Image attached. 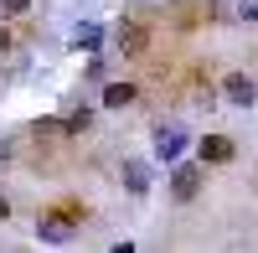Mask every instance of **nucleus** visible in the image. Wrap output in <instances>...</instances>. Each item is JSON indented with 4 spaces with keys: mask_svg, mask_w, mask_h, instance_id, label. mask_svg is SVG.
<instances>
[{
    "mask_svg": "<svg viewBox=\"0 0 258 253\" xmlns=\"http://www.w3.org/2000/svg\"><path fill=\"white\" fill-rule=\"evenodd\" d=\"M129 103H140L135 83H109V88H103V109H129Z\"/></svg>",
    "mask_w": 258,
    "mask_h": 253,
    "instance_id": "8",
    "label": "nucleus"
},
{
    "mask_svg": "<svg viewBox=\"0 0 258 253\" xmlns=\"http://www.w3.org/2000/svg\"><path fill=\"white\" fill-rule=\"evenodd\" d=\"M57 124H62V135H83V130L93 124V114H88V109H68V114H62Z\"/></svg>",
    "mask_w": 258,
    "mask_h": 253,
    "instance_id": "10",
    "label": "nucleus"
},
{
    "mask_svg": "<svg viewBox=\"0 0 258 253\" xmlns=\"http://www.w3.org/2000/svg\"><path fill=\"white\" fill-rule=\"evenodd\" d=\"M119 176H124V186H129V197H145V192H150V165H145V160H124Z\"/></svg>",
    "mask_w": 258,
    "mask_h": 253,
    "instance_id": "7",
    "label": "nucleus"
},
{
    "mask_svg": "<svg viewBox=\"0 0 258 253\" xmlns=\"http://www.w3.org/2000/svg\"><path fill=\"white\" fill-rule=\"evenodd\" d=\"M238 21H258V0H238Z\"/></svg>",
    "mask_w": 258,
    "mask_h": 253,
    "instance_id": "12",
    "label": "nucleus"
},
{
    "mask_svg": "<svg viewBox=\"0 0 258 253\" xmlns=\"http://www.w3.org/2000/svg\"><path fill=\"white\" fill-rule=\"evenodd\" d=\"M232 155H238V145H232V135H207V140L197 145V160H202V165H227Z\"/></svg>",
    "mask_w": 258,
    "mask_h": 253,
    "instance_id": "6",
    "label": "nucleus"
},
{
    "mask_svg": "<svg viewBox=\"0 0 258 253\" xmlns=\"http://www.w3.org/2000/svg\"><path fill=\"white\" fill-rule=\"evenodd\" d=\"M31 0H0V16H26Z\"/></svg>",
    "mask_w": 258,
    "mask_h": 253,
    "instance_id": "11",
    "label": "nucleus"
},
{
    "mask_svg": "<svg viewBox=\"0 0 258 253\" xmlns=\"http://www.w3.org/2000/svg\"><path fill=\"white\" fill-rule=\"evenodd\" d=\"M78 217H83V207H78V202H62V207H52V212L36 217V238H41V243H73V233H78L73 222H78Z\"/></svg>",
    "mask_w": 258,
    "mask_h": 253,
    "instance_id": "1",
    "label": "nucleus"
},
{
    "mask_svg": "<svg viewBox=\"0 0 258 253\" xmlns=\"http://www.w3.org/2000/svg\"><path fill=\"white\" fill-rule=\"evenodd\" d=\"M150 150H155V160H176L186 150V130L181 124H155V145Z\"/></svg>",
    "mask_w": 258,
    "mask_h": 253,
    "instance_id": "5",
    "label": "nucleus"
},
{
    "mask_svg": "<svg viewBox=\"0 0 258 253\" xmlns=\"http://www.w3.org/2000/svg\"><path fill=\"white\" fill-rule=\"evenodd\" d=\"M114 47H119V57H145L150 52V26H140V21H119Z\"/></svg>",
    "mask_w": 258,
    "mask_h": 253,
    "instance_id": "4",
    "label": "nucleus"
},
{
    "mask_svg": "<svg viewBox=\"0 0 258 253\" xmlns=\"http://www.w3.org/2000/svg\"><path fill=\"white\" fill-rule=\"evenodd\" d=\"M73 47L78 52H98L103 47V31L93 26V21H78V26H73Z\"/></svg>",
    "mask_w": 258,
    "mask_h": 253,
    "instance_id": "9",
    "label": "nucleus"
},
{
    "mask_svg": "<svg viewBox=\"0 0 258 253\" xmlns=\"http://www.w3.org/2000/svg\"><path fill=\"white\" fill-rule=\"evenodd\" d=\"M6 217H11V202H6V197H0V222H6Z\"/></svg>",
    "mask_w": 258,
    "mask_h": 253,
    "instance_id": "15",
    "label": "nucleus"
},
{
    "mask_svg": "<svg viewBox=\"0 0 258 253\" xmlns=\"http://www.w3.org/2000/svg\"><path fill=\"white\" fill-rule=\"evenodd\" d=\"M170 197L176 202H197L202 197V160H186L170 171Z\"/></svg>",
    "mask_w": 258,
    "mask_h": 253,
    "instance_id": "3",
    "label": "nucleus"
},
{
    "mask_svg": "<svg viewBox=\"0 0 258 253\" xmlns=\"http://www.w3.org/2000/svg\"><path fill=\"white\" fill-rule=\"evenodd\" d=\"M0 52H11V31L6 26H0Z\"/></svg>",
    "mask_w": 258,
    "mask_h": 253,
    "instance_id": "13",
    "label": "nucleus"
},
{
    "mask_svg": "<svg viewBox=\"0 0 258 253\" xmlns=\"http://www.w3.org/2000/svg\"><path fill=\"white\" fill-rule=\"evenodd\" d=\"M217 93H222V103H232V109H253V103H258V78H248V73H227Z\"/></svg>",
    "mask_w": 258,
    "mask_h": 253,
    "instance_id": "2",
    "label": "nucleus"
},
{
    "mask_svg": "<svg viewBox=\"0 0 258 253\" xmlns=\"http://www.w3.org/2000/svg\"><path fill=\"white\" fill-rule=\"evenodd\" d=\"M11 150H16V145H11V140H0V160H11Z\"/></svg>",
    "mask_w": 258,
    "mask_h": 253,
    "instance_id": "14",
    "label": "nucleus"
}]
</instances>
